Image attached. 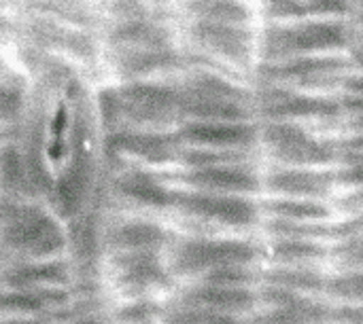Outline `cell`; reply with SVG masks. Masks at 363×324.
I'll return each instance as SVG.
<instances>
[{"mask_svg": "<svg viewBox=\"0 0 363 324\" xmlns=\"http://www.w3.org/2000/svg\"><path fill=\"white\" fill-rule=\"evenodd\" d=\"M21 0H0V13H6V15H13L17 11Z\"/></svg>", "mask_w": 363, "mask_h": 324, "instance_id": "5", "label": "cell"}, {"mask_svg": "<svg viewBox=\"0 0 363 324\" xmlns=\"http://www.w3.org/2000/svg\"><path fill=\"white\" fill-rule=\"evenodd\" d=\"M15 40V19L13 15L0 13V47Z\"/></svg>", "mask_w": 363, "mask_h": 324, "instance_id": "4", "label": "cell"}, {"mask_svg": "<svg viewBox=\"0 0 363 324\" xmlns=\"http://www.w3.org/2000/svg\"><path fill=\"white\" fill-rule=\"evenodd\" d=\"M36 2H40L47 11H51L60 19L96 34H102L106 25L104 0H36Z\"/></svg>", "mask_w": 363, "mask_h": 324, "instance_id": "3", "label": "cell"}, {"mask_svg": "<svg viewBox=\"0 0 363 324\" xmlns=\"http://www.w3.org/2000/svg\"><path fill=\"white\" fill-rule=\"evenodd\" d=\"M15 19V42L19 47L32 49L45 55L66 57L85 70L94 64L98 49L102 47L100 34L77 28L51 11H47L36 0H21Z\"/></svg>", "mask_w": 363, "mask_h": 324, "instance_id": "2", "label": "cell"}, {"mask_svg": "<svg viewBox=\"0 0 363 324\" xmlns=\"http://www.w3.org/2000/svg\"><path fill=\"white\" fill-rule=\"evenodd\" d=\"M19 49L30 85L17 123V170L32 202L55 225L72 231L87 219L104 170L100 89L83 66Z\"/></svg>", "mask_w": 363, "mask_h": 324, "instance_id": "1", "label": "cell"}]
</instances>
